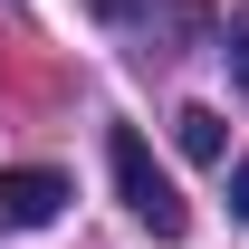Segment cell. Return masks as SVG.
<instances>
[{
    "instance_id": "obj_6",
    "label": "cell",
    "mask_w": 249,
    "mask_h": 249,
    "mask_svg": "<svg viewBox=\"0 0 249 249\" xmlns=\"http://www.w3.org/2000/svg\"><path fill=\"white\" fill-rule=\"evenodd\" d=\"M87 10H96V19H124V10H134V0H87Z\"/></svg>"
},
{
    "instance_id": "obj_1",
    "label": "cell",
    "mask_w": 249,
    "mask_h": 249,
    "mask_svg": "<svg viewBox=\"0 0 249 249\" xmlns=\"http://www.w3.org/2000/svg\"><path fill=\"white\" fill-rule=\"evenodd\" d=\"M106 173H115V192H124V211L144 220L154 240H182V230H192V201L173 192V173L154 163V144H144L134 124H115V134H106Z\"/></svg>"
},
{
    "instance_id": "obj_4",
    "label": "cell",
    "mask_w": 249,
    "mask_h": 249,
    "mask_svg": "<svg viewBox=\"0 0 249 249\" xmlns=\"http://www.w3.org/2000/svg\"><path fill=\"white\" fill-rule=\"evenodd\" d=\"M220 58H230V87H249V10L230 19V48H220Z\"/></svg>"
},
{
    "instance_id": "obj_2",
    "label": "cell",
    "mask_w": 249,
    "mask_h": 249,
    "mask_svg": "<svg viewBox=\"0 0 249 249\" xmlns=\"http://www.w3.org/2000/svg\"><path fill=\"white\" fill-rule=\"evenodd\" d=\"M67 211V173L29 163V173H0V230H48Z\"/></svg>"
},
{
    "instance_id": "obj_5",
    "label": "cell",
    "mask_w": 249,
    "mask_h": 249,
    "mask_svg": "<svg viewBox=\"0 0 249 249\" xmlns=\"http://www.w3.org/2000/svg\"><path fill=\"white\" fill-rule=\"evenodd\" d=\"M230 211L249 220V163H230Z\"/></svg>"
},
{
    "instance_id": "obj_3",
    "label": "cell",
    "mask_w": 249,
    "mask_h": 249,
    "mask_svg": "<svg viewBox=\"0 0 249 249\" xmlns=\"http://www.w3.org/2000/svg\"><path fill=\"white\" fill-rule=\"evenodd\" d=\"M173 144H182L192 163H220V154H230V134H220L211 106H182V115H173Z\"/></svg>"
}]
</instances>
